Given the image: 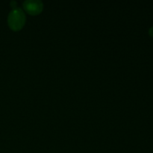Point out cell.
Listing matches in <instances>:
<instances>
[{"instance_id": "obj_1", "label": "cell", "mask_w": 153, "mask_h": 153, "mask_svg": "<svg viewBox=\"0 0 153 153\" xmlns=\"http://www.w3.org/2000/svg\"><path fill=\"white\" fill-rule=\"evenodd\" d=\"M26 21V16L23 10L19 7L13 8L7 16V24L13 31H19L24 26Z\"/></svg>"}, {"instance_id": "obj_2", "label": "cell", "mask_w": 153, "mask_h": 153, "mask_svg": "<svg viewBox=\"0 0 153 153\" xmlns=\"http://www.w3.org/2000/svg\"><path fill=\"white\" fill-rule=\"evenodd\" d=\"M23 8L31 15H37L42 12L43 4L39 0H26L23 2Z\"/></svg>"}, {"instance_id": "obj_3", "label": "cell", "mask_w": 153, "mask_h": 153, "mask_svg": "<svg viewBox=\"0 0 153 153\" xmlns=\"http://www.w3.org/2000/svg\"><path fill=\"white\" fill-rule=\"evenodd\" d=\"M149 35L151 36V37H153V26L151 27V28H149Z\"/></svg>"}]
</instances>
